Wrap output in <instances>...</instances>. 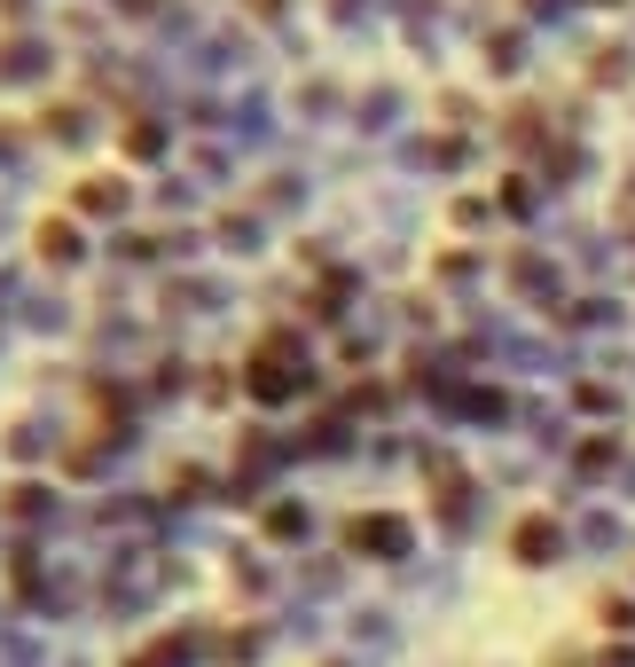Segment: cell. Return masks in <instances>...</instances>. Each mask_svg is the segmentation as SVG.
<instances>
[{"instance_id": "obj_1", "label": "cell", "mask_w": 635, "mask_h": 667, "mask_svg": "<svg viewBox=\"0 0 635 667\" xmlns=\"http://www.w3.org/2000/svg\"><path fill=\"white\" fill-rule=\"evenodd\" d=\"M542 550H549V526H542V518H526V526H518V557H526V565H542Z\"/></svg>"}]
</instances>
